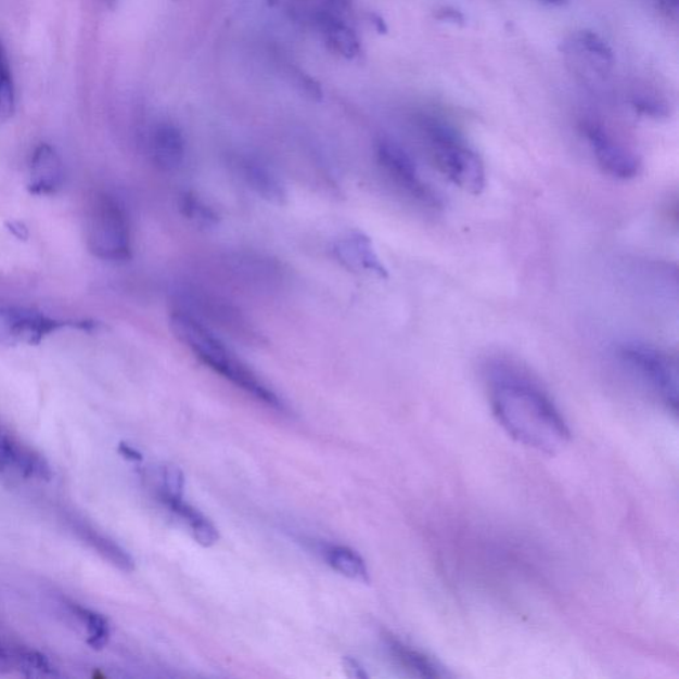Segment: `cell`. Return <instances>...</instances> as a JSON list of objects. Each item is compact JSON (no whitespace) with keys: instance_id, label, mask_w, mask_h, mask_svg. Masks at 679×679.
I'll use <instances>...</instances> for the list:
<instances>
[{"instance_id":"cell-22","label":"cell","mask_w":679,"mask_h":679,"mask_svg":"<svg viewBox=\"0 0 679 679\" xmlns=\"http://www.w3.org/2000/svg\"><path fill=\"white\" fill-rule=\"evenodd\" d=\"M178 210L196 228L213 229L219 223V216L216 210L193 192H183L180 195Z\"/></svg>"},{"instance_id":"cell-2","label":"cell","mask_w":679,"mask_h":679,"mask_svg":"<svg viewBox=\"0 0 679 679\" xmlns=\"http://www.w3.org/2000/svg\"><path fill=\"white\" fill-rule=\"evenodd\" d=\"M170 326L175 336L184 347L192 350L202 364L230 381L256 401L276 410H284V403L277 393L246 362L232 353L210 326L180 308L171 313Z\"/></svg>"},{"instance_id":"cell-3","label":"cell","mask_w":679,"mask_h":679,"mask_svg":"<svg viewBox=\"0 0 679 679\" xmlns=\"http://www.w3.org/2000/svg\"><path fill=\"white\" fill-rule=\"evenodd\" d=\"M427 152L438 171L457 188L479 195L486 188L484 161L448 124L424 118L420 124Z\"/></svg>"},{"instance_id":"cell-16","label":"cell","mask_w":679,"mask_h":679,"mask_svg":"<svg viewBox=\"0 0 679 679\" xmlns=\"http://www.w3.org/2000/svg\"><path fill=\"white\" fill-rule=\"evenodd\" d=\"M0 315L8 321L11 332L28 343H39L41 338L61 326L55 320L25 308H3Z\"/></svg>"},{"instance_id":"cell-8","label":"cell","mask_w":679,"mask_h":679,"mask_svg":"<svg viewBox=\"0 0 679 679\" xmlns=\"http://www.w3.org/2000/svg\"><path fill=\"white\" fill-rule=\"evenodd\" d=\"M582 133L591 148L595 163L607 175L624 181L640 176L642 163L639 154L613 136L603 125L586 121L582 124Z\"/></svg>"},{"instance_id":"cell-18","label":"cell","mask_w":679,"mask_h":679,"mask_svg":"<svg viewBox=\"0 0 679 679\" xmlns=\"http://www.w3.org/2000/svg\"><path fill=\"white\" fill-rule=\"evenodd\" d=\"M76 533L86 543L93 548L94 551L103 556L106 562L115 565L116 568L124 572L134 571V560L129 555L123 547L118 546L115 540L108 538L104 534L98 531L86 523L76 524Z\"/></svg>"},{"instance_id":"cell-9","label":"cell","mask_w":679,"mask_h":679,"mask_svg":"<svg viewBox=\"0 0 679 679\" xmlns=\"http://www.w3.org/2000/svg\"><path fill=\"white\" fill-rule=\"evenodd\" d=\"M13 472L27 479L51 481L49 461L38 450L26 445L0 422V473Z\"/></svg>"},{"instance_id":"cell-20","label":"cell","mask_w":679,"mask_h":679,"mask_svg":"<svg viewBox=\"0 0 679 679\" xmlns=\"http://www.w3.org/2000/svg\"><path fill=\"white\" fill-rule=\"evenodd\" d=\"M324 558L332 569L350 580L368 582L369 574L364 559L353 548L344 546H328L324 548Z\"/></svg>"},{"instance_id":"cell-17","label":"cell","mask_w":679,"mask_h":679,"mask_svg":"<svg viewBox=\"0 0 679 679\" xmlns=\"http://www.w3.org/2000/svg\"><path fill=\"white\" fill-rule=\"evenodd\" d=\"M318 23L326 44L337 52L338 55L347 59H355L359 55L361 50L360 40L347 23L340 20L338 16L328 13L320 14Z\"/></svg>"},{"instance_id":"cell-19","label":"cell","mask_w":679,"mask_h":679,"mask_svg":"<svg viewBox=\"0 0 679 679\" xmlns=\"http://www.w3.org/2000/svg\"><path fill=\"white\" fill-rule=\"evenodd\" d=\"M178 520L187 524L190 534L193 535L196 543L202 547H213L219 540V533L216 526L207 520L198 510L193 508L183 499L171 500L164 504Z\"/></svg>"},{"instance_id":"cell-25","label":"cell","mask_w":679,"mask_h":679,"mask_svg":"<svg viewBox=\"0 0 679 679\" xmlns=\"http://www.w3.org/2000/svg\"><path fill=\"white\" fill-rule=\"evenodd\" d=\"M184 478L177 466H164L159 472V485L157 496L161 502L168 503L171 500L183 499Z\"/></svg>"},{"instance_id":"cell-26","label":"cell","mask_w":679,"mask_h":679,"mask_svg":"<svg viewBox=\"0 0 679 679\" xmlns=\"http://www.w3.org/2000/svg\"><path fill=\"white\" fill-rule=\"evenodd\" d=\"M649 2H651L655 9L659 10L661 13L670 17V20H678L679 0H649Z\"/></svg>"},{"instance_id":"cell-21","label":"cell","mask_w":679,"mask_h":679,"mask_svg":"<svg viewBox=\"0 0 679 679\" xmlns=\"http://www.w3.org/2000/svg\"><path fill=\"white\" fill-rule=\"evenodd\" d=\"M69 606L76 617L79 618L87 628L88 645L94 649V651H101V649L105 648L111 639L108 618L97 611L89 610L87 606L79 604H71Z\"/></svg>"},{"instance_id":"cell-28","label":"cell","mask_w":679,"mask_h":679,"mask_svg":"<svg viewBox=\"0 0 679 679\" xmlns=\"http://www.w3.org/2000/svg\"><path fill=\"white\" fill-rule=\"evenodd\" d=\"M118 452H120V454L125 458V460L132 461V462H141L142 458H144L142 457L139 450L133 448V446H130L125 443H121L120 445H118Z\"/></svg>"},{"instance_id":"cell-23","label":"cell","mask_w":679,"mask_h":679,"mask_svg":"<svg viewBox=\"0 0 679 679\" xmlns=\"http://www.w3.org/2000/svg\"><path fill=\"white\" fill-rule=\"evenodd\" d=\"M14 665L28 677L55 676L56 667L43 653L33 649L17 648L13 652Z\"/></svg>"},{"instance_id":"cell-12","label":"cell","mask_w":679,"mask_h":679,"mask_svg":"<svg viewBox=\"0 0 679 679\" xmlns=\"http://www.w3.org/2000/svg\"><path fill=\"white\" fill-rule=\"evenodd\" d=\"M333 252L338 261L349 270L368 271L380 278L388 277V271L374 252L372 241L360 232H354L340 240Z\"/></svg>"},{"instance_id":"cell-13","label":"cell","mask_w":679,"mask_h":679,"mask_svg":"<svg viewBox=\"0 0 679 679\" xmlns=\"http://www.w3.org/2000/svg\"><path fill=\"white\" fill-rule=\"evenodd\" d=\"M238 172L248 189L259 198L270 202L272 205L282 206L287 202L289 195L282 181L270 168L260 164L259 161L242 158L236 164Z\"/></svg>"},{"instance_id":"cell-24","label":"cell","mask_w":679,"mask_h":679,"mask_svg":"<svg viewBox=\"0 0 679 679\" xmlns=\"http://www.w3.org/2000/svg\"><path fill=\"white\" fill-rule=\"evenodd\" d=\"M15 111V86L8 53L0 41V116H13Z\"/></svg>"},{"instance_id":"cell-15","label":"cell","mask_w":679,"mask_h":679,"mask_svg":"<svg viewBox=\"0 0 679 679\" xmlns=\"http://www.w3.org/2000/svg\"><path fill=\"white\" fill-rule=\"evenodd\" d=\"M386 649L395 663L403 670L420 678H445L450 677L448 670L428 655L415 651L396 637H385Z\"/></svg>"},{"instance_id":"cell-6","label":"cell","mask_w":679,"mask_h":679,"mask_svg":"<svg viewBox=\"0 0 679 679\" xmlns=\"http://www.w3.org/2000/svg\"><path fill=\"white\" fill-rule=\"evenodd\" d=\"M376 159L388 180L409 198L433 210L443 207V196L425 180L412 156L400 144L389 139L380 140Z\"/></svg>"},{"instance_id":"cell-14","label":"cell","mask_w":679,"mask_h":679,"mask_svg":"<svg viewBox=\"0 0 679 679\" xmlns=\"http://www.w3.org/2000/svg\"><path fill=\"white\" fill-rule=\"evenodd\" d=\"M564 50L575 53L582 62L592 65L595 73L606 75L615 64V53L610 44L592 31H576L564 43Z\"/></svg>"},{"instance_id":"cell-33","label":"cell","mask_w":679,"mask_h":679,"mask_svg":"<svg viewBox=\"0 0 679 679\" xmlns=\"http://www.w3.org/2000/svg\"><path fill=\"white\" fill-rule=\"evenodd\" d=\"M106 3H108L110 5H113L116 3V0H105Z\"/></svg>"},{"instance_id":"cell-31","label":"cell","mask_w":679,"mask_h":679,"mask_svg":"<svg viewBox=\"0 0 679 679\" xmlns=\"http://www.w3.org/2000/svg\"><path fill=\"white\" fill-rule=\"evenodd\" d=\"M333 8L338 10H347L353 5L354 0H330Z\"/></svg>"},{"instance_id":"cell-29","label":"cell","mask_w":679,"mask_h":679,"mask_svg":"<svg viewBox=\"0 0 679 679\" xmlns=\"http://www.w3.org/2000/svg\"><path fill=\"white\" fill-rule=\"evenodd\" d=\"M437 17L440 21H448L452 23H462L464 21V17L460 13V11L448 8L438 10Z\"/></svg>"},{"instance_id":"cell-7","label":"cell","mask_w":679,"mask_h":679,"mask_svg":"<svg viewBox=\"0 0 679 679\" xmlns=\"http://www.w3.org/2000/svg\"><path fill=\"white\" fill-rule=\"evenodd\" d=\"M182 311L193 315L207 326L216 325L228 335L247 344H261V336L240 309L228 300L200 289L180 291Z\"/></svg>"},{"instance_id":"cell-32","label":"cell","mask_w":679,"mask_h":679,"mask_svg":"<svg viewBox=\"0 0 679 679\" xmlns=\"http://www.w3.org/2000/svg\"><path fill=\"white\" fill-rule=\"evenodd\" d=\"M543 2L552 5H562L567 2V0H543Z\"/></svg>"},{"instance_id":"cell-5","label":"cell","mask_w":679,"mask_h":679,"mask_svg":"<svg viewBox=\"0 0 679 679\" xmlns=\"http://www.w3.org/2000/svg\"><path fill=\"white\" fill-rule=\"evenodd\" d=\"M619 357L655 398L677 412L679 373L675 356L653 345L628 343L619 350Z\"/></svg>"},{"instance_id":"cell-4","label":"cell","mask_w":679,"mask_h":679,"mask_svg":"<svg viewBox=\"0 0 679 679\" xmlns=\"http://www.w3.org/2000/svg\"><path fill=\"white\" fill-rule=\"evenodd\" d=\"M87 246L97 258L127 261L132 256V230L127 208L110 194H98L89 206Z\"/></svg>"},{"instance_id":"cell-11","label":"cell","mask_w":679,"mask_h":679,"mask_svg":"<svg viewBox=\"0 0 679 679\" xmlns=\"http://www.w3.org/2000/svg\"><path fill=\"white\" fill-rule=\"evenodd\" d=\"M149 148L154 165L164 171L177 170L187 156V141L181 129L170 123H161L153 129Z\"/></svg>"},{"instance_id":"cell-10","label":"cell","mask_w":679,"mask_h":679,"mask_svg":"<svg viewBox=\"0 0 679 679\" xmlns=\"http://www.w3.org/2000/svg\"><path fill=\"white\" fill-rule=\"evenodd\" d=\"M64 183V165L59 153L50 145L41 144L33 154L29 165V190L37 195H51Z\"/></svg>"},{"instance_id":"cell-1","label":"cell","mask_w":679,"mask_h":679,"mask_svg":"<svg viewBox=\"0 0 679 679\" xmlns=\"http://www.w3.org/2000/svg\"><path fill=\"white\" fill-rule=\"evenodd\" d=\"M494 414L510 436L546 454H556L568 445L571 432L555 403L538 385L509 366L490 372Z\"/></svg>"},{"instance_id":"cell-27","label":"cell","mask_w":679,"mask_h":679,"mask_svg":"<svg viewBox=\"0 0 679 679\" xmlns=\"http://www.w3.org/2000/svg\"><path fill=\"white\" fill-rule=\"evenodd\" d=\"M343 666L349 678H367V672L356 659L350 657L344 658Z\"/></svg>"},{"instance_id":"cell-30","label":"cell","mask_w":679,"mask_h":679,"mask_svg":"<svg viewBox=\"0 0 679 679\" xmlns=\"http://www.w3.org/2000/svg\"><path fill=\"white\" fill-rule=\"evenodd\" d=\"M14 665L13 652H10L0 641V671L9 670Z\"/></svg>"}]
</instances>
